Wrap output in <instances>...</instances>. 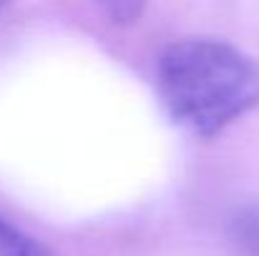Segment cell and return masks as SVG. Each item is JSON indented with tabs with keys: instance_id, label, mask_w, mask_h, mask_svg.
<instances>
[{
	"instance_id": "cell-2",
	"label": "cell",
	"mask_w": 259,
	"mask_h": 256,
	"mask_svg": "<svg viewBox=\"0 0 259 256\" xmlns=\"http://www.w3.org/2000/svg\"><path fill=\"white\" fill-rule=\"evenodd\" d=\"M227 236L239 256H259V203H244L232 211Z\"/></svg>"
},
{
	"instance_id": "cell-3",
	"label": "cell",
	"mask_w": 259,
	"mask_h": 256,
	"mask_svg": "<svg viewBox=\"0 0 259 256\" xmlns=\"http://www.w3.org/2000/svg\"><path fill=\"white\" fill-rule=\"evenodd\" d=\"M0 256H58L43 239L0 214Z\"/></svg>"
},
{
	"instance_id": "cell-1",
	"label": "cell",
	"mask_w": 259,
	"mask_h": 256,
	"mask_svg": "<svg viewBox=\"0 0 259 256\" xmlns=\"http://www.w3.org/2000/svg\"><path fill=\"white\" fill-rule=\"evenodd\" d=\"M159 100L184 133L217 138L259 106V63L224 38L166 43L154 66Z\"/></svg>"
},
{
	"instance_id": "cell-5",
	"label": "cell",
	"mask_w": 259,
	"mask_h": 256,
	"mask_svg": "<svg viewBox=\"0 0 259 256\" xmlns=\"http://www.w3.org/2000/svg\"><path fill=\"white\" fill-rule=\"evenodd\" d=\"M10 3H13V0H0V13H3V10H5V8H8Z\"/></svg>"
},
{
	"instance_id": "cell-4",
	"label": "cell",
	"mask_w": 259,
	"mask_h": 256,
	"mask_svg": "<svg viewBox=\"0 0 259 256\" xmlns=\"http://www.w3.org/2000/svg\"><path fill=\"white\" fill-rule=\"evenodd\" d=\"M101 15L113 25H134L144 15L146 0H93Z\"/></svg>"
}]
</instances>
